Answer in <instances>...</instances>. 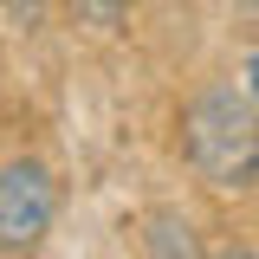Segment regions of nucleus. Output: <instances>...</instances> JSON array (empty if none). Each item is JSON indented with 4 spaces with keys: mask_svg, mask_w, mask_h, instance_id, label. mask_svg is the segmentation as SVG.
Wrapping results in <instances>:
<instances>
[{
    "mask_svg": "<svg viewBox=\"0 0 259 259\" xmlns=\"http://www.w3.org/2000/svg\"><path fill=\"white\" fill-rule=\"evenodd\" d=\"M46 7H52V0H0V13H7L13 32H32L39 20H46Z\"/></svg>",
    "mask_w": 259,
    "mask_h": 259,
    "instance_id": "obj_5",
    "label": "nucleus"
},
{
    "mask_svg": "<svg viewBox=\"0 0 259 259\" xmlns=\"http://www.w3.org/2000/svg\"><path fill=\"white\" fill-rule=\"evenodd\" d=\"M71 13H78L84 26H97V32H117L130 20V0H71Z\"/></svg>",
    "mask_w": 259,
    "mask_h": 259,
    "instance_id": "obj_4",
    "label": "nucleus"
},
{
    "mask_svg": "<svg viewBox=\"0 0 259 259\" xmlns=\"http://www.w3.org/2000/svg\"><path fill=\"white\" fill-rule=\"evenodd\" d=\"M182 156L207 188L259 182V110L240 84H201L182 110Z\"/></svg>",
    "mask_w": 259,
    "mask_h": 259,
    "instance_id": "obj_1",
    "label": "nucleus"
},
{
    "mask_svg": "<svg viewBox=\"0 0 259 259\" xmlns=\"http://www.w3.org/2000/svg\"><path fill=\"white\" fill-rule=\"evenodd\" d=\"M59 214V182L39 156H13L0 162V253H32Z\"/></svg>",
    "mask_w": 259,
    "mask_h": 259,
    "instance_id": "obj_2",
    "label": "nucleus"
},
{
    "mask_svg": "<svg viewBox=\"0 0 259 259\" xmlns=\"http://www.w3.org/2000/svg\"><path fill=\"white\" fill-rule=\"evenodd\" d=\"M246 91L259 97V52H253V59H246Z\"/></svg>",
    "mask_w": 259,
    "mask_h": 259,
    "instance_id": "obj_7",
    "label": "nucleus"
},
{
    "mask_svg": "<svg viewBox=\"0 0 259 259\" xmlns=\"http://www.w3.org/2000/svg\"><path fill=\"white\" fill-rule=\"evenodd\" d=\"M214 259H259V253H246V246H221Z\"/></svg>",
    "mask_w": 259,
    "mask_h": 259,
    "instance_id": "obj_8",
    "label": "nucleus"
},
{
    "mask_svg": "<svg viewBox=\"0 0 259 259\" xmlns=\"http://www.w3.org/2000/svg\"><path fill=\"white\" fill-rule=\"evenodd\" d=\"M233 13H240V20H253V26H259V0H233Z\"/></svg>",
    "mask_w": 259,
    "mask_h": 259,
    "instance_id": "obj_6",
    "label": "nucleus"
},
{
    "mask_svg": "<svg viewBox=\"0 0 259 259\" xmlns=\"http://www.w3.org/2000/svg\"><path fill=\"white\" fill-rule=\"evenodd\" d=\"M143 259H207V253H201V233H194L188 214L156 207V214L143 221Z\"/></svg>",
    "mask_w": 259,
    "mask_h": 259,
    "instance_id": "obj_3",
    "label": "nucleus"
}]
</instances>
